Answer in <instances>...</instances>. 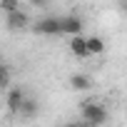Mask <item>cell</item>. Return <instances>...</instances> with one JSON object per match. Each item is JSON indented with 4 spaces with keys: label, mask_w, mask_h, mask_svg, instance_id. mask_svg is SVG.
Here are the masks:
<instances>
[{
    "label": "cell",
    "mask_w": 127,
    "mask_h": 127,
    "mask_svg": "<svg viewBox=\"0 0 127 127\" xmlns=\"http://www.w3.org/2000/svg\"><path fill=\"white\" fill-rule=\"evenodd\" d=\"M87 47H90V55H102L105 52V40L100 35H92V37H87Z\"/></svg>",
    "instance_id": "9"
},
{
    "label": "cell",
    "mask_w": 127,
    "mask_h": 127,
    "mask_svg": "<svg viewBox=\"0 0 127 127\" xmlns=\"http://www.w3.org/2000/svg\"><path fill=\"white\" fill-rule=\"evenodd\" d=\"M0 87H3L5 92L10 90V70L3 65V67H0Z\"/></svg>",
    "instance_id": "11"
},
{
    "label": "cell",
    "mask_w": 127,
    "mask_h": 127,
    "mask_svg": "<svg viewBox=\"0 0 127 127\" xmlns=\"http://www.w3.org/2000/svg\"><path fill=\"white\" fill-rule=\"evenodd\" d=\"M35 32L40 35H62V28H60V18L57 15H45L35 23Z\"/></svg>",
    "instance_id": "2"
},
{
    "label": "cell",
    "mask_w": 127,
    "mask_h": 127,
    "mask_svg": "<svg viewBox=\"0 0 127 127\" xmlns=\"http://www.w3.org/2000/svg\"><path fill=\"white\" fill-rule=\"evenodd\" d=\"M28 25H30V18H28V13H23V10H15V13H8V15H5V28H8L10 32L25 30Z\"/></svg>",
    "instance_id": "5"
},
{
    "label": "cell",
    "mask_w": 127,
    "mask_h": 127,
    "mask_svg": "<svg viewBox=\"0 0 127 127\" xmlns=\"http://www.w3.org/2000/svg\"><path fill=\"white\" fill-rule=\"evenodd\" d=\"M0 8H3L5 15H8V13H15V10H20V0H3Z\"/></svg>",
    "instance_id": "10"
},
{
    "label": "cell",
    "mask_w": 127,
    "mask_h": 127,
    "mask_svg": "<svg viewBox=\"0 0 127 127\" xmlns=\"http://www.w3.org/2000/svg\"><path fill=\"white\" fill-rule=\"evenodd\" d=\"M28 100V92H25V87H20V85H15V87H10L8 90V95H5V105H8V110L13 112V115H18L20 112V107H23V102Z\"/></svg>",
    "instance_id": "3"
},
{
    "label": "cell",
    "mask_w": 127,
    "mask_h": 127,
    "mask_svg": "<svg viewBox=\"0 0 127 127\" xmlns=\"http://www.w3.org/2000/svg\"><path fill=\"white\" fill-rule=\"evenodd\" d=\"M70 87H72L75 92H87V90L92 87V80H90V75H85V72H75V75L70 77Z\"/></svg>",
    "instance_id": "7"
},
{
    "label": "cell",
    "mask_w": 127,
    "mask_h": 127,
    "mask_svg": "<svg viewBox=\"0 0 127 127\" xmlns=\"http://www.w3.org/2000/svg\"><path fill=\"white\" fill-rule=\"evenodd\" d=\"M37 112H40V107H37V100L28 95V100L23 102V107H20V112H18V115H20V117H25V120H30V117H35Z\"/></svg>",
    "instance_id": "8"
},
{
    "label": "cell",
    "mask_w": 127,
    "mask_h": 127,
    "mask_svg": "<svg viewBox=\"0 0 127 127\" xmlns=\"http://www.w3.org/2000/svg\"><path fill=\"white\" fill-rule=\"evenodd\" d=\"M30 5H35V8H47L50 5V0H28Z\"/></svg>",
    "instance_id": "12"
},
{
    "label": "cell",
    "mask_w": 127,
    "mask_h": 127,
    "mask_svg": "<svg viewBox=\"0 0 127 127\" xmlns=\"http://www.w3.org/2000/svg\"><path fill=\"white\" fill-rule=\"evenodd\" d=\"M60 28L62 35H80L85 30V23L80 15H60Z\"/></svg>",
    "instance_id": "4"
},
{
    "label": "cell",
    "mask_w": 127,
    "mask_h": 127,
    "mask_svg": "<svg viewBox=\"0 0 127 127\" xmlns=\"http://www.w3.org/2000/svg\"><path fill=\"white\" fill-rule=\"evenodd\" d=\"M110 120L107 115V107L102 102H85L82 105V122L87 125H105Z\"/></svg>",
    "instance_id": "1"
},
{
    "label": "cell",
    "mask_w": 127,
    "mask_h": 127,
    "mask_svg": "<svg viewBox=\"0 0 127 127\" xmlns=\"http://www.w3.org/2000/svg\"><path fill=\"white\" fill-rule=\"evenodd\" d=\"M70 52L77 57V60H85V57H90V47H87V37L80 32V35H70Z\"/></svg>",
    "instance_id": "6"
}]
</instances>
